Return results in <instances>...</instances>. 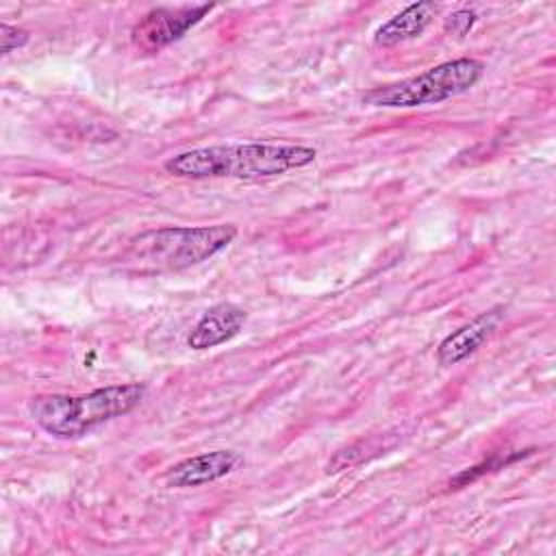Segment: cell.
Here are the masks:
<instances>
[{
	"instance_id": "obj_7",
	"label": "cell",
	"mask_w": 556,
	"mask_h": 556,
	"mask_svg": "<svg viewBox=\"0 0 556 556\" xmlns=\"http://www.w3.org/2000/svg\"><path fill=\"white\" fill-rule=\"evenodd\" d=\"M500 321H502V308H491L478 315L476 319H471L469 324L460 326L452 334H447L437 348L439 365H445V367L456 365L467 356H471L482 343H486L493 337Z\"/></svg>"
},
{
	"instance_id": "obj_12",
	"label": "cell",
	"mask_w": 556,
	"mask_h": 556,
	"mask_svg": "<svg viewBox=\"0 0 556 556\" xmlns=\"http://www.w3.org/2000/svg\"><path fill=\"white\" fill-rule=\"evenodd\" d=\"M26 39H28L26 30H22V28H17V26H9V24H2V26H0V41H2V48H0V50H2V54H9L11 50L24 46Z\"/></svg>"
},
{
	"instance_id": "obj_5",
	"label": "cell",
	"mask_w": 556,
	"mask_h": 556,
	"mask_svg": "<svg viewBox=\"0 0 556 556\" xmlns=\"http://www.w3.org/2000/svg\"><path fill=\"white\" fill-rule=\"evenodd\" d=\"M213 4H182V7H159L148 11L132 28V41L146 52L161 50L172 41L180 39L191 26H195Z\"/></svg>"
},
{
	"instance_id": "obj_4",
	"label": "cell",
	"mask_w": 556,
	"mask_h": 556,
	"mask_svg": "<svg viewBox=\"0 0 556 556\" xmlns=\"http://www.w3.org/2000/svg\"><path fill=\"white\" fill-rule=\"evenodd\" d=\"M482 74H484L482 61L454 59V61L439 63L406 80L376 87L367 91L363 100L374 106H391V109L439 104L473 87L482 78Z\"/></svg>"
},
{
	"instance_id": "obj_10",
	"label": "cell",
	"mask_w": 556,
	"mask_h": 556,
	"mask_svg": "<svg viewBox=\"0 0 556 556\" xmlns=\"http://www.w3.org/2000/svg\"><path fill=\"white\" fill-rule=\"evenodd\" d=\"M519 456H523V452H521V454H515V456H508V458L500 456V458H491V460H484L482 465H476V467H471V469H465V471H460L458 476H454V478L450 480V484H454V486H465L467 482H473V480H476L478 476H482L484 471L497 469L500 465H506V463H510V460H515V458H519Z\"/></svg>"
},
{
	"instance_id": "obj_3",
	"label": "cell",
	"mask_w": 556,
	"mask_h": 556,
	"mask_svg": "<svg viewBox=\"0 0 556 556\" xmlns=\"http://www.w3.org/2000/svg\"><path fill=\"white\" fill-rule=\"evenodd\" d=\"M237 235L232 224L167 226L132 239L124 263L141 274L178 271L224 250Z\"/></svg>"
},
{
	"instance_id": "obj_9",
	"label": "cell",
	"mask_w": 556,
	"mask_h": 556,
	"mask_svg": "<svg viewBox=\"0 0 556 556\" xmlns=\"http://www.w3.org/2000/svg\"><path fill=\"white\" fill-rule=\"evenodd\" d=\"M434 13H437L434 2H415L406 7L404 11L395 13L376 30L374 35L376 46L389 48V46H397L402 41L419 37L426 30V26L432 22Z\"/></svg>"
},
{
	"instance_id": "obj_6",
	"label": "cell",
	"mask_w": 556,
	"mask_h": 556,
	"mask_svg": "<svg viewBox=\"0 0 556 556\" xmlns=\"http://www.w3.org/2000/svg\"><path fill=\"white\" fill-rule=\"evenodd\" d=\"M241 463H243L241 454L230 452V450L198 454V456L185 458L178 465L169 467L165 480H167L169 486H178V489L200 486V484L224 478L226 473L235 471Z\"/></svg>"
},
{
	"instance_id": "obj_8",
	"label": "cell",
	"mask_w": 556,
	"mask_h": 556,
	"mask_svg": "<svg viewBox=\"0 0 556 556\" xmlns=\"http://www.w3.org/2000/svg\"><path fill=\"white\" fill-rule=\"evenodd\" d=\"M245 319L248 315L241 306L219 302L198 319L187 337V343L191 350H211L215 345H222L239 334Z\"/></svg>"
},
{
	"instance_id": "obj_11",
	"label": "cell",
	"mask_w": 556,
	"mask_h": 556,
	"mask_svg": "<svg viewBox=\"0 0 556 556\" xmlns=\"http://www.w3.org/2000/svg\"><path fill=\"white\" fill-rule=\"evenodd\" d=\"M473 24H476V13L471 9H460V11L452 13L450 17H445V30L456 37L467 35Z\"/></svg>"
},
{
	"instance_id": "obj_1",
	"label": "cell",
	"mask_w": 556,
	"mask_h": 556,
	"mask_svg": "<svg viewBox=\"0 0 556 556\" xmlns=\"http://www.w3.org/2000/svg\"><path fill=\"white\" fill-rule=\"evenodd\" d=\"M317 152L293 143H226L180 152L165 161V172L178 178L258 180L280 176L313 163Z\"/></svg>"
},
{
	"instance_id": "obj_2",
	"label": "cell",
	"mask_w": 556,
	"mask_h": 556,
	"mask_svg": "<svg viewBox=\"0 0 556 556\" xmlns=\"http://www.w3.org/2000/svg\"><path fill=\"white\" fill-rule=\"evenodd\" d=\"M146 395L139 382L102 387L80 395H37L30 400L28 410L33 421L56 439H78L100 424L130 413Z\"/></svg>"
}]
</instances>
